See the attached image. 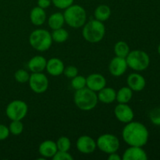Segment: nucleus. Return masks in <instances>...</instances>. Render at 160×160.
Here are the masks:
<instances>
[{
	"label": "nucleus",
	"instance_id": "nucleus-1",
	"mask_svg": "<svg viewBox=\"0 0 160 160\" xmlns=\"http://www.w3.org/2000/svg\"><path fill=\"white\" fill-rule=\"evenodd\" d=\"M122 136L130 146L143 147L148 142V131L143 123L131 121L123 128Z\"/></svg>",
	"mask_w": 160,
	"mask_h": 160
},
{
	"label": "nucleus",
	"instance_id": "nucleus-2",
	"mask_svg": "<svg viewBox=\"0 0 160 160\" xmlns=\"http://www.w3.org/2000/svg\"><path fill=\"white\" fill-rule=\"evenodd\" d=\"M73 99L76 106L84 111L92 110L97 106L98 101L96 92L87 87L76 90Z\"/></svg>",
	"mask_w": 160,
	"mask_h": 160
},
{
	"label": "nucleus",
	"instance_id": "nucleus-3",
	"mask_svg": "<svg viewBox=\"0 0 160 160\" xmlns=\"http://www.w3.org/2000/svg\"><path fill=\"white\" fill-rule=\"evenodd\" d=\"M106 34L104 23L98 20H92L85 23L82 30V35L87 42L90 43H98L101 42Z\"/></svg>",
	"mask_w": 160,
	"mask_h": 160
},
{
	"label": "nucleus",
	"instance_id": "nucleus-4",
	"mask_svg": "<svg viewBox=\"0 0 160 160\" xmlns=\"http://www.w3.org/2000/svg\"><path fill=\"white\" fill-rule=\"evenodd\" d=\"M65 22L70 27L79 28L84 26L87 20L86 10L79 5H71L65 9L63 13Z\"/></svg>",
	"mask_w": 160,
	"mask_h": 160
},
{
	"label": "nucleus",
	"instance_id": "nucleus-5",
	"mask_svg": "<svg viewBox=\"0 0 160 160\" xmlns=\"http://www.w3.org/2000/svg\"><path fill=\"white\" fill-rule=\"evenodd\" d=\"M29 42L31 47L37 51H47L52 44V34L45 29L34 30L30 35Z\"/></svg>",
	"mask_w": 160,
	"mask_h": 160
},
{
	"label": "nucleus",
	"instance_id": "nucleus-6",
	"mask_svg": "<svg viewBox=\"0 0 160 160\" xmlns=\"http://www.w3.org/2000/svg\"><path fill=\"white\" fill-rule=\"evenodd\" d=\"M126 60L128 67L136 71L146 70L150 63L148 55L142 50H134L130 52L127 56Z\"/></svg>",
	"mask_w": 160,
	"mask_h": 160
},
{
	"label": "nucleus",
	"instance_id": "nucleus-7",
	"mask_svg": "<svg viewBox=\"0 0 160 160\" xmlns=\"http://www.w3.org/2000/svg\"><path fill=\"white\" fill-rule=\"evenodd\" d=\"M28 106L22 100H13L8 104L6 113L11 120H21L28 113Z\"/></svg>",
	"mask_w": 160,
	"mask_h": 160
},
{
	"label": "nucleus",
	"instance_id": "nucleus-8",
	"mask_svg": "<svg viewBox=\"0 0 160 160\" xmlns=\"http://www.w3.org/2000/svg\"><path fill=\"white\" fill-rule=\"evenodd\" d=\"M96 145L102 152L107 154L116 152L120 148V141L117 136L111 134H102L98 137Z\"/></svg>",
	"mask_w": 160,
	"mask_h": 160
},
{
	"label": "nucleus",
	"instance_id": "nucleus-9",
	"mask_svg": "<svg viewBox=\"0 0 160 160\" xmlns=\"http://www.w3.org/2000/svg\"><path fill=\"white\" fill-rule=\"evenodd\" d=\"M28 81L31 90L37 94L44 93L48 88V78L42 72L31 73Z\"/></svg>",
	"mask_w": 160,
	"mask_h": 160
},
{
	"label": "nucleus",
	"instance_id": "nucleus-10",
	"mask_svg": "<svg viewBox=\"0 0 160 160\" xmlns=\"http://www.w3.org/2000/svg\"><path fill=\"white\" fill-rule=\"evenodd\" d=\"M115 117L119 121L128 123L134 119V112L127 103H120L114 109Z\"/></svg>",
	"mask_w": 160,
	"mask_h": 160
},
{
	"label": "nucleus",
	"instance_id": "nucleus-11",
	"mask_svg": "<svg viewBox=\"0 0 160 160\" xmlns=\"http://www.w3.org/2000/svg\"><path fill=\"white\" fill-rule=\"evenodd\" d=\"M128 65L126 58L116 56L111 60L109 66V70L114 77H120L127 71Z\"/></svg>",
	"mask_w": 160,
	"mask_h": 160
},
{
	"label": "nucleus",
	"instance_id": "nucleus-12",
	"mask_svg": "<svg viewBox=\"0 0 160 160\" xmlns=\"http://www.w3.org/2000/svg\"><path fill=\"white\" fill-rule=\"evenodd\" d=\"M76 146L80 152L84 154H90L95 151L97 145L96 142L92 138L88 135H83L78 139Z\"/></svg>",
	"mask_w": 160,
	"mask_h": 160
},
{
	"label": "nucleus",
	"instance_id": "nucleus-13",
	"mask_svg": "<svg viewBox=\"0 0 160 160\" xmlns=\"http://www.w3.org/2000/svg\"><path fill=\"white\" fill-rule=\"evenodd\" d=\"M106 85V78L99 73H92L86 78V87L95 92H99Z\"/></svg>",
	"mask_w": 160,
	"mask_h": 160
},
{
	"label": "nucleus",
	"instance_id": "nucleus-14",
	"mask_svg": "<svg viewBox=\"0 0 160 160\" xmlns=\"http://www.w3.org/2000/svg\"><path fill=\"white\" fill-rule=\"evenodd\" d=\"M127 83L130 88L134 92H141L143 90L146 84L145 78L137 73H131L128 77Z\"/></svg>",
	"mask_w": 160,
	"mask_h": 160
},
{
	"label": "nucleus",
	"instance_id": "nucleus-15",
	"mask_svg": "<svg viewBox=\"0 0 160 160\" xmlns=\"http://www.w3.org/2000/svg\"><path fill=\"white\" fill-rule=\"evenodd\" d=\"M122 159L123 160H147L148 156L142 147L131 146L124 152Z\"/></svg>",
	"mask_w": 160,
	"mask_h": 160
},
{
	"label": "nucleus",
	"instance_id": "nucleus-16",
	"mask_svg": "<svg viewBox=\"0 0 160 160\" xmlns=\"http://www.w3.org/2000/svg\"><path fill=\"white\" fill-rule=\"evenodd\" d=\"M64 68H65L64 63L59 58H51L48 59V61H47L46 67H45L48 73L54 77L62 74L63 73Z\"/></svg>",
	"mask_w": 160,
	"mask_h": 160
},
{
	"label": "nucleus",
	"instance_id": "nucleus-17",
	"mask_svg": "<svg viewBox=\"0 0 160 160\" xmlns=\"http://www.w3.org/2000/svg\"><path fill=\"white\" fill-rule=\"evenodd\" d=\"M58 151L57 145L52 140H46L39 145L38 152L44 158H52Z\"/></svg>",
	"mask_w": 160,
	"mask_h": 160
},
{
	"label": "nucleus",
	"instance_id": "nucleus-18",
	"mask_svg": "<svg viewBox=\"0 0 160 160\" xmlns=\"http://www.w3.org/2000/svg\"><path fill=\"white\" fill-rule=\"evenodd\" d=\"M47 60L42 56H36L29 60L28 67L32 73H40L46 67Z\"/></svg>",
	"mask_w": 160,
	"mask_h": 160
},
{
	"label": "nucleus",
	"instance_id": "nucleus-19",
	"mask_svg": "<svg viewBox=\"0 0 160 160\" xmlns=\"http://www.w3.org/2000/svg\"><path fill=\"white\" fill-rule=\"evenodd\" d=\"M30 20L35 26H41L46 20V12L45 9L39 6H36L31 9L30 12Z\"/></svg>",
	"mask_w": 160,
	"mask_h": 160
},
{
	"label": "nucleus",
	"instance_id": "nucleus-20",
	"mask_svg": "<svg viewBox=\"0 0 160 160\" xmlns=\"http://www.w3.org/2000/svg\"><path fill=\"white\" fill-rule=\"evenodd\" d=\"M98 99L105 104L113 102L117 97V92L112 88H103L98 92Z\"/></svg>",
	"mask_w": 160,
	"mask_h": 160
},
{
	"label": "nucleus",
	"instance_id": "nucleus-21",
	"mask_svg": "<svg viewBox=\"0 0 160 160\" xmlns=\"http://www.w3.org/2000/svg\"><path fill=\"white\" fill-rule=\"evenodd\" d=\"M64 23H65V19H64L63 13L62 12H55L52 14L48 18V26L51 29L56 30L59 28H62Z\"/></svg>",
	"mask_w": 160,
	"mask_h": 160
},
{
	"label": "nucleus",
	"instance_id": "nucleus-22",
	"mask_svg": "<svg viewBox=\"0 0 160 160\" xmlns=\"http://www.w3.org/2000/svg\"><path fill=\"white\" fill-rule=\"evenodd\" d=\"M94 15L96 20L99 21H106L111 15V9L107 5H100L95 9Z\"/></svg>",
	"mask_w": 160,
	"mask_h": 160
},
{
	"label": "nucleus",
	"instance_id": "nucleus-23",
	"mask_svg": "<svg viewBox=\"0 0 160 160\" xmlns=\"http://www.w3.org/2000/svg\"><path fill=\"white\" fill-rule=\"evenodd\" d=\"M133 96V91L129 87H123L117 92L116 100L119 103H128Z\"/></svg>",
	"mask_w": 160,
	"mask_h": 160
},
{
	"label": "nucleus",
	"instance_id": "nucleus-24",
	"mask_svg": "<svg viewBox=\"0 0 160 160\" xmlns=\"http://www.w3.org/2000/svg\"><path fill=\"white\" fill-rule=\"evenodd\" d=\"M114 52L116 56H120V57L126 58L128 53L130 52V47L128 44L123 41L117 42L114 46Z\"/></svg>",
	"mask_w": 160,
	"mask_h": 160
},
{
	"label": "nucleus",
	"instance_id": "nucleus-25",
	"mask_svg": "<svg viewBox=\"0 0 160 160\" xmlns=\"http://www.w3.org/2000/svg\"><path fill=\"white\" fill-rule=\"evenodd\" d=\"M52 38L56 43H62L65 42L68 39L69 34L67 30L63 29L62 28L59 29L53 30V32L52 33Z\"/></svg>",
	"mask_w": 160,
	"mask_h": 160
},
{
	"label": "nucleus",
	"instance_id": "nucleus-26",
	"mask_svg": "<svg viewBox=\"0 0 160 160\" xmlns=\"http://www.w3.org/2000/svg\"><path fill=\"white\" fill-rule=\"evenodd\" d=\"M9 132L13 135H20L23 131V124L21 120H12L9 127Z\"/></svg>",
	"mask_w": 160,
	"mask_h": 160
},
{
	"label": "nucleus",
	"instance_id": "nucleus-27",
	"mask_svg": "<svg viewBox=\"0 0 160 160\" xmlns=\"http://www.w3.org/2000/svg\"><path fill=\"white\" fill-rule=\"evenodd\" d=\"M71 86L75 90H79L86 87V78L81 75H77L72 78Z\"/></svg>",
	"mask_w": 160,
	"mask_h": 160
},
{
	"label": "nucleus",
	"instance_id": "nucleus-28",
	"mask_svg": "<svg viewBox=\"0 0 160 160\" xmlns=\"http://www.w3.org/2000/svg\"><path fill=\"white\" fill-rule=\"evenodd\" d=\"M56 145L58 151L68 152L71 146V142L67 137H61L56 142Z\"/></svg>",
	"mask_w": 160,
	"mask_h": 160
},
{
	"label": "nucleus",
	"instance_id": "nucleus-29",
	"mask_svg": "<svg viewBox=\"0 0 160 160\" xmlns=\"http://www.w3.org/2000/svg\"><path fill=\"white\" fill-rule=\"evenodd\" d=\"M14 78L15 80L19 83H26L29 81L30 78V74L28 71H26L25 70H17L15 72V74H14Z\"/></svg>",
	"mask_w": 160,
	"mask_h": 160
},
{
	"label": "nucleus",
	"instance_id": "nucleus-30",
	"mask_svg": "<svg viewBox=\"0 0 160 160\" xmlns=\"http://www.w3.org/2000/svg\"><path fill=\"white\" fill-rule=\"evenodd\" d=\"M74 0H52V3L56 8L60 9H66L73 4Z\"/></svg>",
	"mask_w": 160,
	"mask_h": 160
},
{
	"label": "nucleus",
	"instance_id": "nucleus-31",
	"mask_svg": "<svg viewBox=\"0 0 160 160\" xmlns=\"http://www.w3.org/2000/svg\"><path fill=\"white\" fill-rule=\"evenodd\" d=\"M149 118L152 123L157 126H160V107H157L151 110Z\"/></svg>",
	"mask_w": 160,
	"mask_h": 160
},
{
	"label": "nucleus",
	"instance_id": "nucleus-32",
	"mask_svg": "<svg viewBox=\"0 0 160 160\" xmlns=\"http://www.w3.org/2000/svg\"><path fill=\"white\" fill-rule=\"evenodd\" d=\"M53 160H73V158L68 152L57 151L52 157Z\"/></svg>",
	"mask_w": 160,
	"mask_h": 160
},
{
	"label": "nucleus",
	"instance_id": "nucleus-33",
	"mask_svg": "<svg viewBox=\"0 0 160 160\" xmlns=\"http://www.w3.org/2000/svg\"><path fill=\"white\" fill-rule=\"evenodd\" d=\"M63 73L67 78H73L75 76H77L78 73V70L74 66H68L67 67H65L63 70Z\"/></svg>",
	"mask_w": 160,
	"mask_h": 160
},
{
	"label": "nucleus",
	"instance_id": "nucleus-34",
	"mask_svg": "<svg viewBox=\"0 0 160 160\" xmlns=\"http://www.w3.org/2000/svg\"><path fill=\"white\" fill-rule=\"evenodd\" d=\"M9 128L3 124H0V141L5 140L9 135Z\"/></svg>",
	"mask_w": 160,
	"mask_h": 160
},
{
	"label": "nucleus",
	"instance_id": "nucleus-35",
	"mask_svg": "<svg viewBox=\"0 0 160 160\" xmlns=\"http://www.w3.org/2000/svg\"><path fill=\"white\" fill-rule=\"evenodd\" d=\"M52 3V0H38V6L42 8V9H46L49 7Z\"/></svg>",
	"mask_w": 160,
	"mask_h": 160
},
{
	"label": "nucleus",
	"instance_id": "nucleus-36",
	"mask_svg": "<svg viewBox=\"0 0 160 160\" xmlns=\"http://www.w3.org/2000/svg\"><path fill=\"white\" fill-rule=\"evenodd\" d=\"M122 158L117 154L116 152H112L109 154V157H108V160H121Z\"/></svg>",
	"mask_w": 160,
	"mask_h": 160
},
{
	"label": "nucleus",
	"instance_id": "nucleus-37",
	"mask_svg": "<svg viewBox=\"0 0 160 160\" xmlns=\"http://www.w3.org/2000/svg\"><path fill=\"white\" fill-rule=\"evenodd\" d=\"M158 52H159V54L160 55V44H159V47H158Z\"/></svg>",
	"mask_w": 160,
	"mask_h": 160
}]
</instances>
